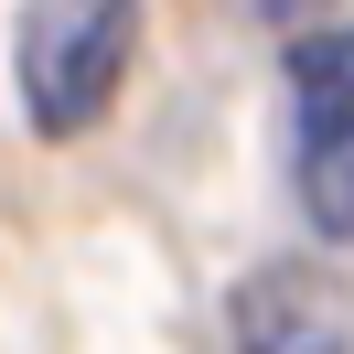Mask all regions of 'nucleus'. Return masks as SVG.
<instances>
[{
  "mask_svg": "<svg viewBox=\"0 0 354 354\" xmlns=\"http://www.w3.org/2000/svg\"><path fill=\"white\" fill-rule=\"evenodd\" d=\"M129 54H140V0H22V32H11L22 118L44 140L97 129L118 75H129Z\"/></svg>",
  "mask_w": 354,
  "mask_h": 354,
  "instance_id": "nucleus-1",
  "label": "nucleus"
},
{
  "mask_svg": "<svg viewBox=\"0 0 354 354\" xmlns=\"http://www.w3.org/2000/svg\"><path fill=\"white\" fill-rule=\"evenodd\" d=\"M225 333L236 354H354V290L311 258H268L258 279H236Z\"/></svg>",
  "mask_w": 354,
  "mask_h": 354,
  "instance_id": "nucleus-2",
  "label": "nucleus"
},
{
  "mask_svg": "<svg viewBox=\"0 0 354 354\" xmlns=\"http://www.w3.org/2000/svg\"><path fill=\"white\" fill-rule=\"evenodd\" d=\"M290 204L311 236L354 247V129H301L290 140Z\"/></svg>",
  "mask_w": 354,
  "mask_h": 354,
  "instance_id": "nucleus-3",
  "label": "nucleus"
},
{
  "mask_svg": "<svg viewBox=\"0 0 354 354\" xmlns=\"http://www.w3.org/2000/svg\"><path fill=\"white\" fill-rule=\"evenodd\" d=\"M290 118L301 129H354V22H322L290 44Z\"/></svg>",
  "mask_w": 354,
  "mask_h": 354,
  "instance_id": "nucleus-4",
  "label": "nucleus"
}]
</instances>
